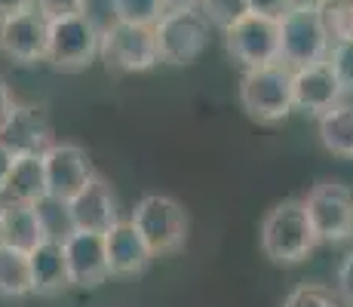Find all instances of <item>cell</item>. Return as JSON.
Returning <instances> with one entry per match:
<instances>
[{"label":"cell","instance_id":"1","mask_svg":"<svg viewBox=\"0 0 353 307\" xmlns=\"http://www.w3.org/2000/svg\"><path fill=\"white\" fill-rule=\"evenodd\" d=\"M314 224L307 218L304 200H283L261 221V249L274 264H301L316 249Z\"/></svg>","mask_w":353,"mask_h":307},{"label":"cell","instance_id":"2","mask_svg":"<svg viewBox=\"0 0 353 307\" xmlns=\"http://www.w3.org/2000/svg\"><path fill=\"white\" fill-rule=\"evenodd\" d=\"M212 25L200 6H169L163 19L154 25L157 52L163 65H191L206 52Z\"/></svg>","mask_w":353,"mask_h":307},{"label":"cell","instance_id":"3","mask_svg":"<svg viewBox=\"0 0 353 307\" xmlns=\"http://www.w3.org/2000/svg\"><path fill=\"white\" fill-rule=\"evenodd\" d=\"M240 105L252 120L274 126L295 111L292 99V71L286 65L252 68L240 80Z\"/></svg>","mask_w":353,"mask_h":307},{"label":"cell","instance_id":"4","mask_svg":"<svg viewBox=\"0 0 353 307\" xmlns=\"http://www.w3.org/2000/svg\"><path fill=\"white\" fill-rule=\"evenodd\" d=\"M332 40L325 34L316 3H295L280 19V65L289 71L320 65L329 59Z\"/></svg>","mask_w":353,"mask_h":307},{"label":"cell","instance_id":"5","mask_svg":"<svg viewBox=\"0 0 353 307\" xmlns=\"http://www.w3.org/2000/svg\"><path fill=\"white\" fill-rule=\"evenodd\" d=\"M129 221L139 228V234L148 240L154 258L175 255L188 243V212L179 200L166 194H148L135 203Z\"/></svg>","mask_w":353,"mask_h":307},{"label":"cell","instance_id":"6","mask_svg":"<svg viewBox=\"0 0 353 307\" xmlns=\"http://www.w3.org/2000/svg\"><path fill=\"white\" fill-rule=\"evenodd\" d=\"M101 50V28L86 12L50 19V46L46 61L59 71H83Z\"/></svg>","mask_w":353,"mask_h":307},{"label":"cell","instance_id":"7","mask_svg":"<svg viewBox=\"0 0 353 307\" xmlns=\"http://www.w3.org/2000/svg\"><path fill=\"white\" fill-rule=\"evenodd\" d=\"M101 61L108 71L117 74H141L160 65L157 37L148 25H129V22H111L101 31Z\"/></svg>","mask_w":353,"mask_h":307},{"label":"cell","instance_id":"8","mask_svg":"<svg viewBox=\"0 0 353 307\" xmlns=\"http://www.w3.org/2000/svg\"><path fill=\"white\" fill-rule=\"evenodd\" d=\"M225 50L246 71L280 65V19L249 12L246 19H240L225 31Z\"/></svg>","mask_w":353,"mask_h":307},{"label":"cell","instance_id":"9","mask_svg":"<svg viewBox=\"0 0 353 307\" xmlns=\"http://www.w3.org/2000/svg\"><path fill=\"white\" fill-rule=\"evenodd\" d=\"M304 209L320 243H341L353 237V190L344 181H320L307 190Z\"/></svg>","mask_w":353,"mask_h":307},{"label":"cell","instance_id":"10","mask_svg":"<svg viewBox=\"0 0 353 307\" xmlns=\"http://www.w3.org/2000/svg\"><path fill=\"white\" fill-rule=\"evenodd\" d=\"M46 46H50V19L37 6L0 19V52L10 61L16 65L46 61Z\"/></svg>","mask_w":353,"mask_h":307},{"label":"cell","instance_id":"11","mask_svg":"<svg viewBox=\"0 0 353 307\" xmlns=\"http://www.w3.org/2000/svg\"><path fill=\"white\" fill-rule=\"evenodd\" d=\"M43 166H46V190L50 197L62 203H71L80 190L96 179L90 157L80 145L71 141H56L50 151L43 154Z\"/></svg>","mask_w":353,"mask_h":307},{"label":"cell","instance_id":"12","mask_svg":"<svg viewBox=\"0 0 353 307\" xmlns=\"http://www.w3.org/2000/svg\"><path fill=\"white\" fill-rule=\"evenodd\" d=\"M65 258H68V274H71V286L77 289H99L108 277V246L105 234H92V230H74L65 240Z\"/></svg>","mask_w":353,"mask_h":307},{"label":"cell","instance_id":"13","mask_svg":"<svg viewBox=\"0 0 353 307\" xmlns=\"http://www.w3.org/2000/svg\"><path fill=\"white\" fill-rule=\"evenodd\" d=\"M292 99H295L298 111L323 117L325 111L341 105L344 90H341V83H338L335 71L329 68V61H320V65L292 71Z\"/></svg>","mask_w":353,"mask_h":307},{"label":"cell","instance_id":"14","mask_svg":"<svg viewBox=\"0 0 353 307\" xmlns=\"http://www.w3.org/2000/svg\"><path fill=\"white\" fill-rule=\"evenodd\" d=\"M0 141H3L16 157L46 154L52 145H56L50 117H46V111L37 105H19L16 114L10 117V123L3 126V132H0Z\"/></svg>","mask_w":353,"mask_h":307},{"label":"cell","instance_id":"15","mask_svg":"<svg viewBox=\"0 0 353 307\" xmlns=\"http://www.w3.org/2000/svg\"><path fill=\"white\" fill-rule=\"evenodd\" d=\"M71 209V221H74V230H92V234H108L114 224L120 221V212H117V200H114L111 188L105 181L92 179L68 203Z\"/></svg>","mask_w":353,"mask_h":307},{"label":"cell","instance_id":"16","mask_svg":"<svg viewBox=\"0 0 353 307\" xmlns=\"http://www.w3.org/2000/svg\"><path fill=\"white\" fill-rule=\"evenodd\" d=\"M108 246V268L111 277H135L154 261V252L148 240L139 234L132 221H117L105 234Z\"/></svg>","mask_w":353,"mask_h":307},{"label":"cell","instance_id":"17","mask_svg":"<svg viewBox=\"0 0 353 307\" xmlns=\"http://www.w3.org/2000/svg\"><path fill=\"white\" fill-rule=\"evenodd\" d=\"M31 261V286L34 295H62L71 286V274H68V258H65V246L59 240H43L37 249L28 252Z\"/></svg>","mask_w":353,"mask_h":307},{"label":"cell","instance_id":"18","mask_svg":"<svg viewBox=\"0 0 353 307\" xmlns=\"http://www.w3.org/2000/svg\"><path fill=\"white\" fill-rule=\"evenodd\" d=\"M43 240H50V237H46L43 218L37 212V203L6 200L3 221H0V243L16 246V249H22V252H31Z\"/></svg>","mask_w":353,"mask_h":307},{"label":"cell","instance_id":"19","mask_svg":"<svg viewBox=\"0 0 353 307\" xmlns=\"http://www.w3.org/2000/svg\"><path fill=\"white\" fill-rule=\"evenodd\" d=\"M3 197H6V200H12V203H40L43 197H50V190H46L43 154H22V157H16Z\"/></svg>","mask_w":353,"mask_h":307},{"label":"cell","instance_id":"20","mask_svg":"<svg viewBox=\"0 0 353 307\" xmlns=\"http://www.w3.org/2000/svg\"><path fill=\"white\" fill-rule=\"evenodd\" d=\"M316 126H320V141L325 151L353 160V105L347 101L335 105L323 117H316Z\"/></svg>","mask_w":353,"mask_h":307},{"label":"cell","instance_id":"21","mask_svg":"<svg viewBox=\"0 0 353 307\" xmlns=\"http://www.w3.org/2000/svg\"><path fill=\"white\" fill-rule=\"evenodd\" d=\"M34 295L28 252L0 243V298H25Z\"/></svg>","mask_w":353,"mask_h":307},{"label":"cell","instance_id":"22","mask_svg":"<svg viewBox=\"0 0 353 307\" xmlns=\"http://www.w3.org/2000/svg\"><path fill=\"white\" fill-rule=\"evenodd\" d=\"M316 12L332 43L353 40V0H316Z\"/></svg>","mask_w":353,"mask_h":307},{"label":"cell","instance_id":"23","mask_svg":"<svg viewBox=\"0 0 353 307\" xmlns=\"http://www.w3.org/2000/svg\"><path fill=\"white\" fill-rule=\"evenodd\" d=\"M169 10V0H114V19L129 25H154L163 19V12Z\"/></svg>","mask_w":353,"mask_h":307},{"label":"cell","instance_id":"24","mask_svg":"<svg viewBox=\"0 0 353 307\" xmlns=\"http://www.w3.org/2000/svg\"><path fill=\"white\" fill-rule=\"evenodd\" d=\"M200 10L209 19V25L219 28L221 34L252 12L249 10V0H200Z\"/></svg>","mask_w":353,"mask_h":307},{"label":"cell","instance_id":"25","mask_svg":"<svg viewBox=\"0 0 353 307\" xmlns=\"http://www.w3.org/2000/svg\"><path fill=\"white\" fill-rule=\"evenodd\" d=\"M37 212L43 218V228H46V237H50V240L62 243L68 234H74V221H71L68 203L56 200V197H43V200L37 203Z\"/></svg>","mask_w":353,"mask_h":307},{"label":"cell","instance_id":"26","mask_svg":"<svg viewBox=\"0 0 353 307\" xmlns=\"http://www.w3.org/2000/svg\"><path fill=\"white\" fill-rule=\"evenodd\" d=\"M329 68L335 71L338 83H341L344 95L353 92V40H341V43H332L329 50Z\"/></svg>","mask_w":353,"mask_h":307},{"label":"cell","instance_id":"27","mask_svg":"<svg viewBox=\"0 0 353 307\" xmlns=\"http://www.w3.org/2000/svg\"><path fill=\"white\" fill-rule=\"evenodd\" d=\"M283 307H338V301L332 298V292L325 289V286L304 283V286H298V289L289 292Z\"/></svg>","mask_w":353,"mask_h":307},{"label":"cell","instance_id":"28","mask_svg":"<svg viewBox=\"0 0 353 307\" xmlns=\"http://www.w3.org/2000/svg\"><path fill=\"white\" fill-rule=\"evenodd\" d=\"M40 12L46 19H59V16H77V12H86V0H34Z\"/></svg>","mask_w":353,"mask_h":307},{"label":"cell","instance_id":"29","mask_svg":"<svg viewBox=\"0 0 353 307\" xmlns=\"http://www.w3.org/2000/svg\"><path fill=\"white\" fill-rule=\"evenodd\" d=\"M292 0H249V10L255 16H268V19H283L292 10Z\"/></svg>","mask_w":353,"mask_h":307},{"label":"cell","instance_id":"30","mask_svg":"<svg viewBox=\"0 0 353 307\" xmlns=\"http://www.w3.org/2000/svg\"><path fill=\"white\" fill-rule=\"evenodd\" d=\"M338 295L353 307V252L341 261V268H338Z\"/></svg>","mask_w":353,"mask_h":307},{"label":"cell","instance_id":"31","mask_svg":"<svg viewBox=\"0 0 353 307\" xmlns=\"http://www.w3.org/2000/svg\"><path fill=\"white\" fill-rule=\"evenodd\" d=\"M16 108H19V101L12 95V86L6 83V77H0V132H3V126L16 114Z\"/></svg>","mask_w":353,"mask_h":307},{"label":"cell","instance_id":"32","mask_svg":"<svg viewBox=\"0 0 353 307\" xmlns=\"http://www.w3.org/2000/svg\"><path fill=\"white\" fill-rule=\"evenodd\" d=\"M12 163H16V154H12L10 148H6L3 141H0V197H3V190H6V181H10Z\"/></svg>","mask_w":353,"mask_h":307},{"label":"cell","instance_id":"33","mask_svg":"<svg viewBox=\"0 0 353 307\" xmlns=\"http://www.w3.org/2000/svg\"><path fill=\"white\" fill-rule=\"evenodd\" d=\"M31 6H34V0H0V19L25 12V10H31Z\"/></svg>","mask_w":353,"mask_h":307},{"label":"cell","instance_id":"34","mask_svg":"<svg viewBox=\"0 0 353 307\" xmlns=\"http://www.w3.org/2000/svg\"><path fill=\"white\" fill-rule=\"evenodd\" d=\"M169 6H200V0H169Z\"/></svg>","mask_w":353,"mask_h":307},{"label":"cell","instance_id":"35","mask_svg":"<svg viewBox=\"0 0 353 307\" xmlns=\"http://www.w3.org/2000/svg\"><path fill=\"white\" fill-rule=\"evenodd\" d=\"M3 209H6V200L0 197V221H3Z\"/></svg>","mask_w":353,"mask_h":307},{"label":"cell","instance_id":"36","mask_svg":"<svg viewBox=\"0 0 353 307\" xmlns=\"http://www.w3.org/2000/svg\"><path fill=\"white\" fill-rule=\"evenodd\" d=\"M292 3H316V0H292Z\"/></svg>","mask_w":353,"mask_h":307}]
</instances>
